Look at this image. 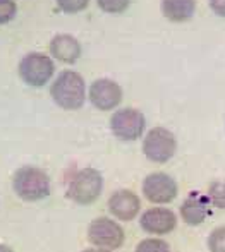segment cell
<instances>
[{"label":"cell","instance_id":"ffe728a7","mask_svg":"<svg viewBox=\"0 0 225 252\" xmlns=\"http://www.w3.org/2000/svg\"><path fill=\"white\" fill-rule=\"evenodd\" d=\"M17 14V5L14 0H0V24L14 21Z\"/></svg>","mask_w":225,"mask_h":252},{"label":"cell","instance_id":"2e32d148","mask_svg":"<svg viewBox=\"0 0 225 252\" xmlns=\"http://www.w3.org/2000/svg\"><path fill=\"white\" fill-rule=\"evenodd\" d=\"M134 252H170V246L163 239L148 237V239H143L136 246Z\"/></svg>","mask_w":225,"mask_h":252},{"label":"cell","instance_id":"9c48e42d","mask_svg":"<svg viewBox=\"0 0 225 252\" xmlns=\"http://www.w3.org/2000/svg\"><path fill=\"white\" fill-rule=\"evenodd\" d=\"M88 98L96 110L109 112V110H115L122 103L124 91L120 84L113 79L102 77V79H96L91 83L90 90H88Z\"/></svg>","mask_w":225,"mask_h":252},{"label":"cell","instance_id":"8fae6325","mask_svg":"<svg viewBox=\"0 0 225 252\" xmlns=\"http://www.w3.org/2000/svg\"><path fill=\"white\" fill-rule=\"evenodd\" d=\"M181 220L186 225L198 226L212 215V202L206 194L199 190H192L184 197V201L179 206Z\"/></svg>","mask_w":225,"mask_h":252},{"label":"cell","instance_id":"52a82bcc","mask_svg":"<svg viewBox=\"0 0 225 252\" xmlns=\"http://www.w3.org/2000/svg\"><path fill=\"white\" fill-rule=\"evenodd\" d=\"M88 240H90L91 246L100 247V249L115 251L122 247L124 240H126V233L115 220L102 216V218H96L90 223Z\"/></svg>","mask_w":225,"mask_h":252},{"label":"cell","instance_id":"603a6c76","mask_svg":"<svg viewBox=\"0 0 225 252\" xmlns=\"http://www.w3.org/2000/svg\"><path fill=\"white\" fill-rule=\"evenodd\" d=\"M0 252H14V251L9 246H5V244H0Z\"/></svg>","mask_w":225,"mask_h":252},{"label":"cell","instance_id":"e0dca14e","mask_svg":"<svg viewBox=\"0 0 225 252\" xmlns=\"http://www.w3.org/2000/svg\"><path fill=\"white\" fill-rule=\"evenodd\" d=\"M206 247L210 252H225V225L217 226L210 232L206 239Z\"/></svg>","mask_w":225,"mask_h":252},{"label":"cell","instance_id":"7c38bea8","mask_svg":"<svg viewBox=\"0 0 225 252\" xmlns=\"http://www.w3.org/2000/svg\"><path fill=\"white\" fill-rule=\"evenodd\" d=\"M109 211L113 218L122 220V221H131L139 215L141 209V199L136 192L129 189H119L109 197Z\"/></svg>","mask_w":225,"mask_h":252},{"label":"cell","instance_id":"9a60e30c","mask_svg":"<svg viewBox=\"0 0 225 252\" xmlns=\"http://www.w3.org/2000/svg\"><path fill=\"white\" fill-rule=\"evenodd\" d=\"M206 196L210 197L212 206H215L219 209H225V179L213 180L208 186Z\"/></svg>","mask_w":225,"mask_h":252},{"label":"cell","instance_id":"44dd1931","mask_svg":"<svg viewBox=\"0 0 225 252\" xmlns=\"http://www.w3.org/2000/svg\"><path fill=\"white\" fill-rule=\"evenodd\" d=\"M210 9L219 17H225V0H208Z\"/></svg>","mask_w":225,"mask_h":252},{"label":"cell","instance_id":"4fadbf2b","mask_svg":"<svg viewBox=\"0 0 225 252\" xmlns=\"http://www.w3.org/2000/svg\"><path fill=\"white\" fill-rule=\"evenodd\" d=\"M50 55L62 63H76L81 57V43L76 36L67 33H59L50 40Z\"/></svg>","mask_w":225,"mask_h":252},{"label":"cell","instance_id":"7402d4cb","mask_svg":"<svg viewBox=\"0 0 225 252\" xmlns=\"http://www.w3.org/2000/svg\"><path fill=\"white\" fill-rule=\"evenodd\" d=\"M81 252H112V251H109V249H100V247H91V249H84V251H81Z\"/></svg>","mask_w":225,"mask_h":252},{"label":"cell","instance_id":"d6986e66","mask_svg":"<svg viewBox=\"0 0 225 252\" xmlns=\"http://www.w3.org/2000/svg\"><path fill=\"white\" fill-rule=\"evenodd\" d=\"M90 5V0H57V7L64 14H77Z\"/></svg>","mask_w":225,"mask_h":252},{"label":"cell","instance_id":"277c9868","mask_svg":"<svg viewBox=\"0 0 225 252\" xmlns=\"http://www.w3.org/2000/svg\"><path fill=\"white\" fill-rule=\"evenodd\" d=\"M17 70H19V77L23 79V83L33 88H41L46 83H50V79L53 77L55 65L48 55L31 52L21 59Z\"/></svg>","mask_w":225,"mask_h":252},{"label":"cell","instance_id":"30bf717a","mask_svg":"<svg viewBox=\"0 0 225 252\" xmlns=\"http://www.w3.org/2000/svg\"><path fill=\"white\" fill-rule=\"evenodd\" d=\"M139 226L151 235H167L177 226V215L169 208H150L139 218Z\"/></svg>","mask_w":225,"mask_h":252},{"label":"cell","instance_id":"6da1fadb","mask_svg":"<svg viewBox=\"0 0 225 252\" xmlns=\"http://www.w3.org/2000/svg\"><path fill=\"white\" fill-rule=\"evenodd\" d=\"M50 96L62 110H79L86 101V83L76 70H64L50 86Z\"/></svg>","mask_w":225,"mask_h":252},{"label":"cell","instance_id":"ba28073f","mask_svg":"<svg viewBox=\"0 0 225 252\" xmlns=\"http://www.w3.org/2000/svg\"><path fill=\"white\" fill-rule=\"evenodd\" d=\"M179 186L165 172H153L143 180V196L153 204H169L177 197Z\"/></svg>","mask_w":225,"mask_h":252},{"label":"cell","instance_id":"5bb4252c","mask_svg":"<svg viewBox=\"0 0 225 252\" xmlns=\"http://www.w3.org/2000/svg\"><path fill=\"white\" fill-rule=\"evenodd\" d=\"M160 9L170 23H186L196 12V0H162Z\"/></svg>","mask_w":225,"mask_h":252},{"label":"cell","instance_id":"7a4b0ae2","mask_svg":"<svg viewBox=\"0 0 225 252\" xmlns=\"http://www.w3.org/2000/svg\"><path fill=\"white\" fill-rule=\"evenodd\" d=\"M12 189L26 202H37L50 194V179L41 168L37 166H21L12 175Z\"/></svg>","mask_w":225,"mask_h":252},{"label":"cell","instance_id":"3957f363","mask_svg":"<svg viewBox=\"0 0 225 252\" xmlns=\"http://www.w3.org/2000/svg\"><path fill=\"white\" fill-rule=\"evenodd\" d=\"M103 189V177L98 170L86 166V168L76 170L69 177L66 196L71 201L81 206H90L100 197Z\"/></svg>","mask_w":225,"mask_h":252},{"label":"cell","instance_id":"ac0fdd59","mask_svg":"<svg viewBox=\"0 0 225 252\" xmlns=\"http://www.w3.org/2000/svg\"><path fill=\"white\" fill-rule=\"evenodd\" d=\"M96 3L107 14H122L131 5V0H96Z\"/></svg>","mask_w":225,"mask_h":252},{"label":"cell","instance_id":"5b68a950","mask_svg":"<svg viewBox=\"0 0 225 252\" xmlns=\"http://www.w3.org/2000/svg\"><path fill=\"white\" fill-rule=\"evenodd\" d=\"M177 151V139L172 130L153 127L143 139V153L153 163H167Z\"/></svg>","mask_w":225,"mask_h":252},{"label":"cell","instance_id":"8992f818","mask_svg":"<svg viewBox=\"0 0 225 252\" xmlns=\"http://www.w3.org/2000/svg\"><path fill=\"white\" fill-rule=\"evenodd\" d=\"M146 129V119L138 108H120L115 110L110 119V130L119 141L133 143L139 139Z\"/></svg>","mask_w":225,"mask_h":252}]
</instances>
